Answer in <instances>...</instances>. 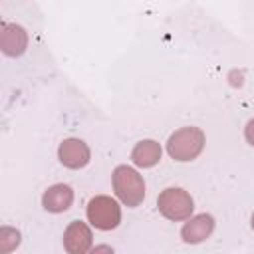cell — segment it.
I'll list each match as a JSON object with an SVG mask.
<instances>
[{"label": "cell", "instance_id": "5b68a950", "mask_svg": "<svg viewBox=\"0 0 254 254\" xmlns=\"http://www.w3.org/2000/svg\"><path fill=\"white\" fill-rule=\"evenodd\" d=\"M58 159L67 169H83L91 159V151L85 141H81L77 137H69L60 143Z\"/></svg>", "mask_w": 254, "mask_h": 254}, {"label": "cell", "instance_id": "6da1fadb", "mask_svg": "<svg viewBox=\"0 0 254 254\" xmlns=\"http://www.w3.org/2000/svg\"><path fill=\"white\" fill-rule=\"evenodd\" d=\"M111 185L115 196L129 208L139 206L145 200V181L129 165H117L111 173Z\"/></svg>", "mask_w": 254, "mask_h": 254}, {"label": "cell", "instance_id": "8fae6325", "mask_svg": "<svg viewBox=\"0 0 254 254\" xmlns=\"http://www.w3.org/2000/svg\"><path fill=\"white\" fill-rule=\"evenodd\" d=\"M20 240H22L20 230L12 226H2L0 228V254H10L12 250H16L20 246Z\"/></svg>", "mask_w": 254, "mask_h": 254}, {"label": "cell", "instance_id": "52a82bcc", "mask_svg": "<svg viewBox=\"0 0 254 254\" xmlns=\"http://www.w3.org/2000/svg\"><path fill=\"white\" fill-rule=\"evenodd\" d=\"M214 226H216V222H214L212 214L202 212V214L190 216L181 228V238L187 244H200L214 232Z\"/></svg>", "mask_w": 254, "mask_h": 254}, {"label": "cell", "instance_id": "3957f363", "mask_svg": "<svg viewBox=\"0 0 254 254\" xmlns=\"http://www.w3.org/2000/svg\"><path fill=\"white\" fill-rule=\"evenodd\" d=\"M157 208H159V212L167 220L181 222V220H189L192 216L194 200H192V196L185 189H181V187H167L157 196Z\"/></svg>", "mask_w": 254, "mask_h": 254}, {"label": "cell", "instance_id": "8992f818", "mask_svg": "<svg viewBox=\"0 0 254 254\" xmlns=\"http://www.w3.org/2000/svg\"><path fill=\"white\" fill-rule=\"evenodd\" d=\"M64 248L67 254H87L93 248L91 228L81 220H71L64 230Z\"/></svg>", "mask_w": 254, "mask_h": 254}, {"label": "cell", "instance_id": "5bb4252c", "mask_svg": "<svg viewBox=\"0 0 254 254\" xmlns=\"http://www.w3.org/2000/svg\"><path fill=\"white\" fill-rule=\"evenodd\" d=\"M250 226H252V230H254V212H252V218H250Z\"/></svg>", "mask_w": 254, "mask_h": 254}, {"label": "cell", "instance_id": "ba28073f", "mask_svg": "<svg viewBox=\"0 0 254 254\" xmlns=\"http://www.w3.org/2000/svg\"><path fill=\"white\" fill-rule=\"evenodd\" d=\"M0 48L10 58L22 56L28 48V32L18 24L4 22L0 28Z\"/></svg>", "mask_w": 254, "mask_h": 254}, {"label": "cell", "instance_id": "7c38bea8", "mask_svg": "<svg viewBox=\"0 0 254 254\" xmlns=\"http://www.w3.org/2000/svg\"><path fill=\"white\" fill-rule=\"evenodd\" d=\"M244 137H246L248 145H252V147H254V117L246 123V127H244Z\"/></svg>", "mask_w": 254, "mask_h": 254}, {"label": "cell", "instance_id": "30bf717a", "mask_svg": "<svg viewBox=\"0 0 254 254\" xmlns=\"http://www.w3.org/2000/svg\"><path fill=\"white\" fill-rule=\"evenodd\" d=\"M161 145L155 141V139H143L139 141L133 151H131V161L137 165V167H143V169H149V167H155L159 161H161Z\"/></svg>", "mask_w": 254, "mask_h": 254}, {"label": "cell", "instance_id": "7a4b0ae2", "mask_svg": "<svg viewBox=\"0 0 254 254\" xmlns=\"http://www.w3.org/2000/svg\"><path fill=\"white\" fill-rule=\"evenodd\" d=\"M206 137L202 133L200 127H181L175 133H171V137L167 139V153L171 159L187 163V161H194L202 149H204Z\"/></svg>", "mask_w": 254, "mask_h": 254}, {"label": "cell", "instance_id": "9c48e42d", "mask_svg": "<svg viewBox=\"0 0 254 254\" xmlns=\"http://www.w3.org/2000/svg\"><path fill=\"white\" fill-rule=\"evenodd\" d=\"M71 204H73V189L65 183H56L48 187L42 194V206L48 212L60 214V212H65Z\"/></svg>", "mask_w": 254, "mask_h": 254}, {"label": "cell", "instance_id": "4fadbf2b", "mask_svg": "<svg viewBox=\"0 0 254 254\" xmlns=\"http://www.w3.org/2000/svg\"><path fill=\"white\" fill-rule=\"evenodd\" d=\"M87 254H115V252H113V248H111L109 244H97V246H93Z\"/></svg>", "mask_w": 254, "mask_h": 254}, {"label": "cell", "instance_id": "277c9868", "mask_svg": "<svg viewBox=\"0 0 254 254\" xmlns=\"http://www.w3.org/2000/svg\"><path fill=\"white\" fill-rule=\"evenodd\" d=\"M87 220L97 230H113L121 222V206L107 194H97L87 202Z\"/></svg>", "mask_w": 254, "mask_h": 254}]
</instances>
